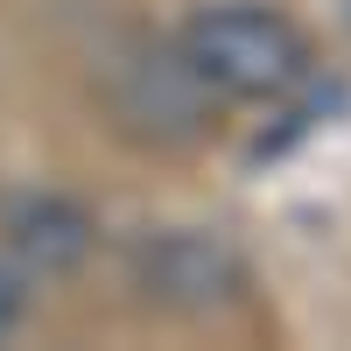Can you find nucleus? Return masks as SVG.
I'll return each instance as SVG.
<instances>
[{"instance_id":"obj_1","label":"nucleus","mask_w":351,"mask_h":351,"mask_svg":"<svg viewBox=\"0 0 351 351\" xmlns=\"http://www.w3.org/2000/svg\"><path fill=\"white\" fill-rule=\"evenodd\" d=\"M176 56L211 99H288L316 71V43L302 36V21L253 0L197 8L176 36Z\"/></svg>"},{"instance_id":"obj_2","label":"nucleus","mask_w":351,"mask_h":351,"mask_svg":"<svg viewBox=\"0 0 351 351\" xmlns=\"http://www.w3.org/2000/svg\"><path fill=\"white\" fill-rule=\"evenodd\" d=\"M134 288L169 316H218L232 302H246L253 281H246V260L225 239L176 225V232H148L134 246Z\"/></svg>"},{"instance_id":"obj_3","label":"nucleus","mask_w":351,"mask_h":351,"mask_svg":"<svg viewBox=\"0 0 351 351\" xmlns=\"http://www.w3.org/2000/svg\"><path fill=\"white\" fill-rule=\"evenodd\" d=\"M0 232H8V246H14L36 274H77L84 253H92V239H99L92 211H84L77 197H64V190L8 197V204H0Z\"/></svg>"},{"instance_id":"obj_4","label":"nucleus","mask_w":351,"mask_h":351,"mask_svg":"<svg viewBox=\"0 0 351 351\" xmlns=\"http://www.w3.org/2000/svg\"><path fill=\"white\" fill-rule=\"evenodd\" d=\"M14 324H21V281H14L8 267H0V337H8Z\"/></svg>"},{"instance_id":"obj_5","label":"nucleus","mask_w":351,"mask_h":351,"mask_svg":"<svg viewBox=\"0 0 351 351\" xmlns=\"http://www.w3.org/2000/svg\"><path fill=\"white\" fill-rule=\"evenodd\" d=\"M344 14H351V8H344Z\"/></svg>"}]
</instances>
